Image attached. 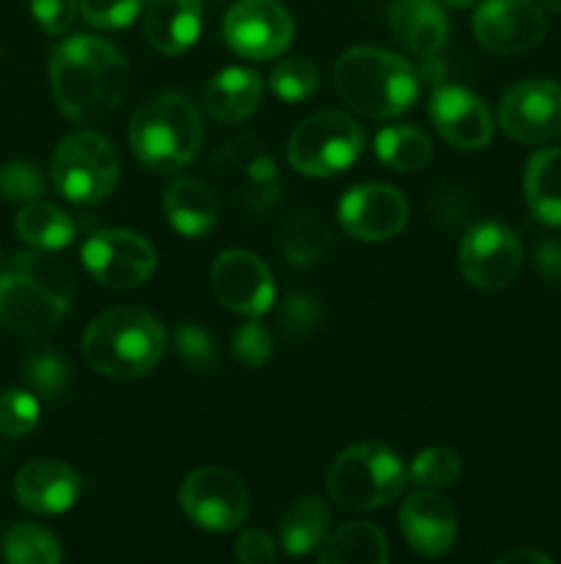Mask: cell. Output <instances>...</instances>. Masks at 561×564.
<instances>
[{
    "mask_svg": "<svg viewBox=\"0 0 561 564\" xmlns=\"http://www.w3.org/2000/svg\"><path fill=\"white\" fill-rule=\"evenodd\" d=\"M462 477V460L460 452L449 449V446H429L424 449L416 460L407 468V479L429 490L449 488V485L460 482Z\"/></svg>",
    "mask_w": 561,
    "mask_h": 564,
    "instance_id": "30",
    "label": "cell"
},
{
    "mask_svg": "<svg viewBox=\"0 0 561 564\" xmlns=\"http://www.w3.org/2000/svg\"><path fill=\"white\" fill-rule=\"evenodd\" d=\"M146 0H80V14L88 25L102 31H119L135 22Z\"/></svg>",
    "mask_w": 561,
    "mask_h": 564,
    "instance_id": "33",
    "label": "cell"
},
{
    "mask_svg": "<svg viewBox=\"0 0 561 564\" xmlns=\"http://www.w3.org/2000/svg\"><path fill=\"white\" fill-rule=\"evenodd\" d=\"M537 264L548 279H561V242H542L537 253Z\"/></svg>",
    "mask_w": 561,
    "mask_h": 564,
    "instance_id": "40",
    "label": "cell"
},
{
    "mask_svg": "<svg viewBox=\"0 0 561 564\" xmlns=\"http://www.w3.org/2000/svg\"><path fill=\"white\" fill-rule=\"evenodd\" d=\"M548 22L534 0H484L473 14V36L495 55H517L542 42Z\"/></svg>",
    "mask_w": 561,
    "mask_h": 564,
    "instance_id": "16",
    "label": "cell"
},
{
    "mask_svg": "<svg viewBox=\"0 0 561 564\" xmlns=\"http://www.w3.org/2000/svg\"><path fill=\"white\" fill-rule=\"evenodd\" d=\"M204 25L201 0H148L146 39L163 55H182L198 42Z\"/></svg>",
    "mask_w": 561,
    "mask_h": 564,
    "instance_id": "20",
    "label": "cell"
},
{
    "mask_svg": "<svg viewBox=\"0 0 561 564\" xmlns=\"http://www.w3.org/2000/svg\"><path fill=\"white\" fill-rule=\"evenodd\" d=\"M410 218L407 198L385 182L352 187L339 202V224L350 237L363 242H383L402 235Z\"/></svg>",
    "mask_w": 561,
    "mask_h": 564,
    "instance_id": "15",
    "label": "cell"
},
{
    "mask_svg": "<svg viewBox=\"0 0 561 564\" xmlns=\"http://www.w3.org/2000/svg\"><path fill=\"white\" fill-rule=\"evenodd\" d=\"M179 505L196 527L207 532H234L251 510V499L234 471L220 466H201L185 477Z\"/></svg>",
    "mask_w": 561,
    "mask_h": 564,
    "instance_id": "9",
    "label": "cell"
},
{
    "mask_svg": "<svg viewBox=\"0 0 561 564\" xmlns=\"http://www.w3.org/2000/svg\"><path fill=\"white\" fill-rule=\"evenodd\" d=\"M234 556L245 564H264V562H273L275 556H278V551H275V543L270 534L253 529V532H245L240 540H237Z\"/></svg>",
    "mask_w": 561,
    "mask_h": 564,
    "instance_id": "39",
    "label": "cell"
},
{
    "mask_svg": "<svg viewBox=\"0 0 561 564\" xmlns=\"http://www.w3.org/2000/svg\"><path fill=\"white\" fill-rule=\"evenodd\" d=\"M394 36L416 55H435L449 39V20L438 0H391Z\"/></svg>",
    "mask_w": 561,
    "mask_h": 564,
    "instance_id": "21",
    "label": "cell"
},
{
    "mask_svg": "<svg viewBox=\"0 0 561 564\" xmlns=\"http://www.w3.org/2000/svg\"><path fill=\"white\" fill-rule=\"evenodd\" d=\"M374 149H377V158L399 174L421 171L432 160V141L427 138V132L410 124H394L380 130L374 138Z\"/></svg>",
    "mask_w": 561,
    "mask_h": 564,
    "instance_id": "28",
    "label": "cell"
},
{
    "mask_svg": "<svg viewBox=\"0 0 561 564\" xmlns=\"http://www.w3.org/2000/svg\"><path fill=\"white\" fill-rule=\"evenodd\" d=\"M14 229L28 246L38 251H61L75 240V220L61 207L47 202H31L14 220Z\"/></svg>",
    "mask_w": 561,
    "mask_h": 564,
    "instance_id": "27",
    "label": "cell"
},
{
    "mask_svg": "<svg viewBox=\"0 0 561 564\" xmlns=\"http://www.w3.org/2000/svg\"><path fill=\"white\" fill-rule=\"evenodd\" d=\"M50 174L55 191L72 204H97L108 198L119 182V158L108 138L80 130L55 147Z\"/></svg>",
    "mask_w": 561,
    "mask_h": 564,
    "instance_id": "8",
    "label": "cell"
},
{
    "mask_svg": "<svg viewBox=\"0 0 561 564\" xmlns=\"http://www.w3.org/2000/svg\"><path fill=\"white\" fill-rule=\"evenodd\" d=\"M201 113L185 94H157L143 102L130 121V147L152 171H176L201 147Z\"/></svg>",
    "mask_w": 561,
    "mask_h": 564,
    "instance_id": "4",
    "label": "cell"
},
{
    "mask_svg": "<svg viewBox=\"0 0 561 564\" xmlns=\"http://www.w3.org/2000/svg\"><path fill=\"white\" fill-rule=\"evenodd\" d=\"M0 193L14 204L38 202L44 193V180L38 169L25 160H14L0 169Z\"/></svg>",
    "mask_w": 561,
    "mask_h": 564,
    "instance_id": "34",
    "label": "cell"
},
{
    "mask_svg": "<svg viewBox=\"0 0 561 564\" xmlns=\"http://www.w3.org/2000/svg\"><path fill=\"white\" fill-rule=\"evenodd\" d=\"M539 3H544L550 11H556V14H561V0H539Z\"/></svg>",
    "mask_w": 561,
    "mask_h": 564,
    "instance_id": "43",
    "label": "cell"
},
{
    "mask_svg": "<svg viewBox=\"0 0 561 564\" xmlns=\"http://www.w3.org/2000/svg\"><path fill=\"white\" fill-rule=\"evenodd\" d=\"M440 6H446V9H465V6H471L473 0H438Z\"/></svg>",
    "mask_w": 561,
    "mask_h": 564,
    "instance_id": "42",
    "label": "cell"
},
{
    "mask_svg": "<svg viewBox=\"0 0 561 564\" xmlns=\"http://www.w3.org/2000/svg\"><path fill=\"white\" fill-rule=\"evenodd\" d=\"M341 99L369 119H394L418 99V75L405 58L380 47H352L336 61Z\"/></svg>",
    "mask_w": 561,
    "mask_h": 564,
    "instance_id": "3",
    "label": "cell"
},
{
    "mask_svg": "<svg viewBox=\"0 0 561 564\" xmlns=\"http://www.w3.org/2000/svg\"><path fill=\"white\" fill-rule=\"evenodd\" d=\"M330 527V512L324 501L314 499H297L289 510L284 512L278 523L280 545L289 556H306L311 554L317 545H322L324 534Z\"/></svg>",
    "mask_w": 561,
    "mask_h": 564,
    "instance_id": "26",
    "label": "cell"
},
{
    "mask_svg": "<svg viewBox=\"0 0 561 564\" xmlns=\"http://www.w3.org/2000/svg\"><path fill=\"white\" fill-rule=\"evenodd\" d=\"M399 527L410 551L427 560H438L454 549L457 512L435 490H418L402 505Z\"/></svg>",
    "mask_w": 561,
    "mask_h": 564,
    "instance_id": "18",
    "label": "cell"
},
{
    "mask_svg": "<svg viewBox=\"0 0 561 564\" xmlns=\"http://www.w3.org/2000/svg\"><path fill=\"white\" fill-rule=\"evenodd\" d=\"M31 14L47 33H66L80 14V0H31Z\"/></svg>",
    "mask_w": 561,
    "mask_h": 564,
    "instance_id": "38",
    "label": "cell"
},
{
    "mask_svg": "<svg viewBox=\"0 0 561 564\" xmlns=\"http://www.w3.org/2000/svg\"><path fill=\"white\" fill-rule=\"evenodd\" d=\"M388 540L383 529L369 521H355L333 532L319 551L322 564H385L388 562Z\"/></svg>",
    "mask_w": 561,
    "mask_h": 564,
    "instance_id": "25",
    "label": "cell"
},
{
    "mask_svg": "<svg viewBox=\"0 0 561 564\" xmlns=\"http://www.w3.org/2000/svg\"><path fill=\"white\" fill-rule=\"evenodd\" d=\"M234 356L248 369H262L273 356V336L256 317L234 330Z\"/></svg>",
    "mask_w": 561,
    "mask_h": 564,
    "instance_id": "36",
    "label": "cell"
},
{
    "mask_svg": "<svg viewBox=\"0 0 561 564\" xmlns=\"http://www.w3.org/2000/svg\"><path fill=\"white\" fill-rule=\"evenodd\" d=\"M270 88H273L275 97H280L284 102L297 105L317 91L319 72L317 66H314V61L295 55V58H286L275 66L273 75H270Z\"/></svg>",
    "mask_w": 561,
    "mask_h": 564,
    "instance_id": "31",
    "label": "cell"
},
{
    "mask_svg": "<svg viewBox=\"0 0 561 564\" xmlns=\"http://www.w3.org/2000/svg\"><path fill=\"white\" fill-rule=\"evenodd\" d=\"M36 253H16L0 273V323L22 336L55 328L69 308V292L50 286L38 275Z\"/></svg>",
    "mask_w": 561,
    "mask_h": 564,
    "instance_id": "6",
    "label": "cell"
},
{
    "mask_svg": "<svg viewBox=\"0 0 561 564\" xmlns=\"http://www.w3.org/2000/svg\"><path fill=\"white\" fill-rule=\"evenodd\" d=\"M212 292L229 312L242 317H262L275 301V281L267 264L251 251L231 248L212 264Z\"/></svg>",
    "mask_w": 561,
    "mask_h": 564,
    "instance_id": "14",
    "label": "cell"
},
{
    "mask_svg": "<svg viewBox=\"0 0 561 564\" xmlns=\"http://www.w3.org/2000/svg\"><path fill=\"white\" fill-rule=\"evenodd\" d=\"M498 124L517 143L561 138V86L539 77L512 86L498 105Z\"/></svg>",
    "mask_w": 561,
    "mask_h": 564,
    "instance_id": "13",
    "label": "cell"
},
{
    "mask_svg": "<svg viewBox=\"0 0 561 564\" xmlns=\"http://www.w3.org/2000/svg\"><path fill=\"white\" fill-rule=\"evenodd\" d=\"M207 110L223 124H240L262 105V77L245 66H229L209 80Z\"/></svg>",
    "mask_w": 561,
    "mask_h": 564,
    "instance_id": "22",
    "label": "cell"
},
{
    "mask_svg": "<svg viewBox=\"0 0 561 564\" xmlns=\"http://www.w3.org/2000/svg\"><path fill=\"white\" fill-rule=\"evenodd\" d=\"M163 209L182 237H204L218 224V198L193 176H179L165 187Z\"/></svg>",
    "mask_w": 561,
    "mask_h": 564,
    "instance_id": "23",
    "label": "cell"
},
{
    "mask_svg": "<svg viewBox=\"0 0 561 564\" xmlns=\"http://www.w3.org/2000/svg\"><path fill=\"white\" fill-rule=\"evenodd\" d=\"M28 380L42 397H58L69 386V367H66L64 358L42 352L28 364Z\"/></svg>",
    "mask_w": 561,
    "mask_h": 564,
    "instance_id": "37",
    "label": "cell"
},
{
    "mask_svg": "<svg viewBox=\"0 0 561 564\" xmlns=\"http://www.w3.org/2000/svg\"><path fill=\"white\" fill-rule=\"evenodd\" d=\"M50 83L55 102L72 121H91L119 108L130 88V66L105 39L72 36L55 47Z\"/></svg>",
    "mask_w": 561,
    "mask_h": 564,
    "instance_id": "1",
    "label": "cell"
},
{
    "mask_svg": "<svg viewBox=\"0 0 561 564\" xmlns=\"http://www.w3.org/2000/svg\"><path fill=\"white\" fill-rule=\"evenodd\" d=\"M38 424V400L25 389H9L0 394V433L11 438L33 433Z\"/></svg>",
    "mask_w": 561,
    "mask_h": 564,
    "instance_id": "32",
    "label": "cell"
},
{
    "mask_svg": "<svg viewBox=\"0 0 561 564\" xmlns=\"http://www.w3.org/2000/svg\"><path fill=\"white\" fill-rule=\"evenodd\" d=\"M407 468L399 455L383 444H352L330 463L328 494L339 507L352 512L380 510L405 490Z\"/></svg>",
    "mask_w": 561,
    "mask_h": 564,
    "instance_id": "5",
    "label": "cell"
},
{
    "mask_svg": "<svg viewBox=\"0 0 561 564\" xmlns=\"http://www.w3.org/2000/svg\"><path fill=\"white\" fill-rule=\"evenodd\" d=\"M174 345L182 361L190 369H212L218 364V347L201 325H179L174 334Z\"/></svg>",
    "mask_w": 561,
    "mask_h": 564,
    "instance_id": "35",
    "label": "cell"
},
{
    "mask_svg": "<svg viewBox=\"0 0 561 564\" xmlns=\"http://www.w3.org/2000/svg\"><path fill=\"white\" fill-rule=\"evenodd\" d=\"M522 193L534 218L544 226H561V149L531 154L522 176Z\"/></svg>",
    "mask_w": 561,
    "mask_h": 564,
    "instance_id": "24",
    "label": "cell"
},
{
    "mask_svg": "<svg viewBox=\"0 0 561 564\" xmlns=\"http://www.w3.org/2000/svg\"><path fill=\"white\" fill-rule=\"evenodd\" d=\"M82 264L110 290H135L154 275L157 253L138 231L108 229L88 237L82 246Z\"/></svg>",
    "mask_w": 561,
    "mask_h": 564,
    "instance_id": "10",
    "label": "cell"
},
{
    "mask_svg": "<svg viewBox=\"0 0 561 564\" xmlns=\"http://www.w3.org/2000/svg\"><path fill=\"white\" fill-rule=\"evenodd\" d=\"M3 556L11 564H55L61 562V545L44 529L33 523H16L3 540Z\"/></svg>",
    "mask_w": 561,
    "mask_h": 564,
    "instance_id": "29",
    "label": "cell"
},
{
    "mask_svg": "<svg viewBox=\"0 0 561 564\" xmlns=\"http://www.w3.org/2000/svg\"><path fill=\"white\" fill-rule=\"evenodd\" d=\"M168 334L146 308L119 306L97 314L82 334V358L110 380H135L165 356Z\"/></svg>",
    "mask_w": 561,
    "mask_h": 564,
    "instance_id": "2",
    "label": "cell"
},
{
    "mask_svg": "<svg viewBox=\"0 0 561 564\" xmlns=\"http://www.w3.org/2000/svg\"><path fill=\"white\" fill-rule=\"evenodd\" d=\"M462 275L479 290H504L522 268L520 237L504 224H479L465 231L457 253Z\"/></svg>",
    "mask_w": 561,
    "mask_h": 564,
    "instance_id": "11",
    "label": "cell"
},
{
    "mask_svg": "<svg viewBox=\"0 0 561 564\" xmlns=\"http://www.w3.org/2000/svg\"><path fill=\"white\" fill-rule=\"evenodd\" d=\"M501 564H517V562H526V564H550V556L542 554V551H534V549H517L509 551V554L498 556Z\"/></svg>",
    "mask_w": 561,
    "mask_h": 564,
    "instance_id": "41",
    "label": "cell"
},
{
    "mask_svg": "<svg viewBox=\"0 0 561 564\" xmlns=\"http://www.w3.org/2000/svg\"><path fill=\"white\" fill-rule=\"evenodd\" d=\"M429 121L449 147L476 152L493 141V116L479 94L462 86H440L429 97Z\"/></svg>",
    "mask_w": 561,
    "mask_h": 564,
    "instance_id": "17",
    "label": "cell"
},
{
    "mask_svg": "<svg viewBox=\"0 0 561 564\" xmlns=\"http://www.w3.org/2000/svg\"><path fill=\"white\" fill-rule=\"evenodd\" d=\"M295 36V22L278 0H237L223 20V39L237 55L267 61L284 53Z\"/></svg>",
    "mask_w": 561,
    "mask_h": 564,
    "instance_id": "12",
    "label": "cell"
},
{
    "mask_svg": "<svg viewBox=\"0 0 561 564\" xmlns=\"http://www.w3.org/2000/svg\"><path fill=\"white\" fill-rule=\"evenodd\" d=\"M80 474L61 460H33L20 468L14 496L33 516H61L80 499Z\"/></svg>",
    "mask_w": 561,
    "mask_h": 564,
    "instance_id": "19",
    "label": "cell"
},
{
    "mask_svg": "<svg viewBox=\"0 0 561 564\" xmlns=\"http://www.w3.org/2000/svg\"><path fill=\"white\" fill-rule=\"evenodd\" d=\"M363 147H366V135L355 119L324 110V113L308 116L295 127L286 154L295 171L314 180H324V176H336L350 169L363 154Z\"/></svg>",
    "mask_w": 561,
    "mask_h": 564,
    "instance_id": "7",
    "label": "cell"
}]
</instances>
